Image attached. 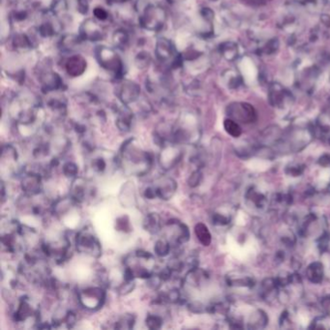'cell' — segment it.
<instances>
[{
  "label": "cell",
  "mask_w": 330,
  "mask_h": 330,
  "mask_svg": "<svg viewBox=\"0 0 330 330\" xmlns=\"http://www.w3.org/2000/svg\"><path fill=\"white\" fill-rule=\"evenodd\" d=\"M167 20L166 10L160 5L148 4L139 16V24L148 31L161 30Z\"/></svg>",
  "instance_id": "1"
},
{
  "label": "cell",
  "mask_w": 330,
  "mask_h": 330,
  "mask_svg": "<svg viewBox=\"0 0 330 330\" xmlns=\"http://www.w3.org/2000/svg\"><path fill=\"white\" fill-rule=\"evenodd\" d=\"M95 58L103 69L112 72L116 77H122L123 62L114 48L98 46L95 49Z\"/></svg>",
  "instance_id": "2"
},
{
  "label": "cell",
  "mask_w": 330,
  "mask_h": 330,
  "mask_svg": "<svg viewBox=\"0 0 330 330\" xmlns=\"http://www.w3.org/2000/svg\"><path fill=\"white\" fill-rule=\"evenodd\" d=\"M76 245L78 252L92 257H99L101 254V245L97 237L90 232L82 231L77 234Z\"/></svg>",
  "instance_id": "3"
},
{
  "label": "cell",
  "mask_w": 330,
  "mask_h": 330,
  "mask_svg": "<svg viewBox=\"0 0 330 330\" xmlns=\"http://www.w3.org/2000/svg\"><path fill=\"white\" fill-rule=\"evenodd\" d=\"M116 93L119 101L124 106H127L136 102L139 98L140 87L136 82L133 80L123 79L117 85Z\"/></svg>",
  "instance_id": "4"
},
{
  "label": "cell",
  "mask_w": 330,
  "mask_h": 330,
  "mask_svg": "<svg viewBox=\"0 0 330 330\" xmlns=\"http://www.w3.org/2000/svg\"><path fill=\"white\" fill-rule=\"evenodd\" d=\"M228 115L233 118L241 122H253L257 119L255 109L247 103H233L227 109Z\"/></svg>",
  "instance_id": "5"
},
{
  "label": "cell",
  "mask_w": 330,
  "mask_h": 330,
  "mask_svg": "<svg viewBox=\"0 0 330 330\" xmlns=\"http://www.w3.org/2000/svg\"><path fill=\"white\" fill-rule=\"evenodd\" d=\"M80 38L84 41L97 42L102 41L105 37V30L95 19H86L79 26Z\"/></svg>",
  "instance_id": "6"
},
{
  "label": "cell",
  "mask_w": 330,
  "mask_h": 330,
  "mask_svg": "<svg viewBox=\"0 0 330 330\" xmlns=\"http://www.w3.org/2000/svg\"><path fill=\"white\" fill-rule=\"evenodd\" d=\"M80 303L87 309L95 310L102 306L105 300V292L100 288H87L82 290L79 294Z\"/></svg>",
  "instance_id": "7"
},
{
  "label": "cell",
  "mask_w": 330,
  "mask_h": 330,
  "mask_svg": "<svg viewBox=\"0 0 330 330\" xmlns=\"http://www.w3.org/2000/svg\"><path fill=\"white\" fill-rule=\"evenodd\" d=\"M155 56L161 62H166L170 59L174 60L177 55H175V48L173 42L168 38L160 37L156 42Z\"/></svg>",
  "instance_id": "8"
},
{
  "label": "cell",
  "mask_w": 330,
  "mask_h": 330,
  "mask_svg": "<svg viewBox=\"0 0 330 330\" xmlns=\"http://www.w3.org/2000/svg\"><path fill=\"white\" fill-rule=\"evenodd\" d=\"M87 68V62L84 58L79 55L70 57L65 62L67 74L72 78L80 77Z\"/></svg>",
  "instance_id": "9"
},
{
  "label": "cell",
  "mask_w": 330,
  "mask_h": 330,
  "mask_svg": "<svg viewBox=\"0 0 330 330\" xmlns=\"http://www.w3.org/2000/svg\"><path fill=\"white\" fill-rule=\"evenodd\" d=\"M157 198L169 199L174 196L176 190V183L172 178H162L154 185Z\"/></svg>",
  "instance_id": "10"
},
{
  "label": "cell",
  "mask_w": 330,
  "mask_h": 330,
  "mask_svg": "<svg viewBox=\"0 0 330 330\" xmlns=\"http://www.w3.org/2000/svg\"><path fill=\"white\" fill-rule=\"evenodd\" d=\"M40 81L42 83L43 89L47 92L58 90L62 85L61 78L57 73H54L52 71H47L43 73L40 77Z\"/></svg>",
  "instance_id": "11"
},
{
  "label": "cell",
  "mask_w": 330,
  "mask_h": 330,
  "mask_svg": "<svg viewBox=\"0 0 330 330\" xmlns=\"http://www.w3.org/2000/svg\"><path fill=\"white\" fill-rule=\"evenodd\" d=\"M22 189L29 195H36L41 189V178L38 175L30 174L27 175L21 183Z\"/></svg>",
  "instance_id": "12"
},
{
  "label": "cell",
  "mask_w": 330,
  "mask_h": 330,
  "mask_svg": "<svg viewBox=\"0 0 330 330\" xmlns=\"http://www.w3.org/2000/svg\"><path fill=\"white\" fill-rule=\"evenodd\" d=\"M306 275L312 283H321L324 278V265L321 263H313L310 264L307 268Z\"/></svg>",
  "instance_id": "13"
},
{
  "label": "cell",
  "mask_w": 330,
  "mask_h": 330,
  "mask_svg": "<svg viewBox=\"0 0 330 330\" xmlns=\"http://www.w3.org/2000/svg\"><path fill=\"white\" fill-rule=\"evenodd\" d=\"M143 227L145 231L150 233H157L161 229V218L157 213H150L148 214L144 221Z\"/></svg>",
  "instance_id": "14"
},
{
  "label": "cell",
  "mask_w": 330,
  "mask_h": 330,
  "mask_svg": "<svg viewBox=\"0 0 330 330\" xmlns=\"http://www.w3.org/2000/svg\"><path fill=\"white\" fill-rule=\"evenodd\" d=\"M220 53L229 61H233L237 58V45L233 42H225L220 45Z\"/></svg>",
  "instance_id": "15"
},
{
  "label": "cell",
  "mask_w": 330,
  "mask_h": 330,
  "mask_svg": "<svg viewBox=\"0 0 330 330\" xmlns=\"http://www.w3.org/2000/svg\"><path fill=\"white\" fill-rule=\"evenodd\" d=\"M132 123V113L128 109L122 110L116 119V125L121 131H129Z\"/></svg>",
  "instance_id": "16"
},
{
  "label": "cell",
  "mask_w": 330,
  "mask_h": 330,
  "mask_svg": "<svg viewBox=\"0 0 330 330\" xmlns=\"http://www.w3.org/2000/svg\"><path fill=\"white\" fill-rule=\"evenodd\" d=\"M195 233L196 236L198 239V241L203 245V246H209L211 243V234L207 227L202 224L198 223L195 227Z\"/></svg>",
  "instance_id": "17"
},
{
  "label": "cell",
  "mask_w": 330,
  "mask_h": 330,
  "mask_svg": "<svg viewBox=\"0 0 330 330\" xmlns=\"http://www.w3.org/2000/svg\"><path fill=\"white\" fill-rule=\"evenodd\" d=\"M114 46L117 49H125L129 43V34L124 29H118L115 31L113 35Z\"/></svg>",
  "instance_id": "18"
},
{
  "label": "cell",
  "mask_w": 330,
  "mask_h": 330,
  "mask_svg": "<svg viewBox=\"0 0 330 330\" xmlns=\"http://www.w3.org/2000/svg\"><path fill=\"white\" fill-rule=\"evenodd\" d=\"M81 38L78 35L75 34H67L62 39H61V46L62 49L66 51H72L75 50L77 47H78L79 43L81 42Z\"/></svg>",
  "instance_id": "19"
},
{
  "label": "cell",
  "mask_w": 330,
  "mask_h": 330,
  "mask_svg": "<svg viewBox=\"0 0 330 330\" xmlns=\"http://www.w3.org/2000/svg\"><path fill=\"white\" fill-rule=\"evenodd\" d=\"M14 47L19 51H27L32 47V42L25 34H17L13 40Z\"/></svg>",
  "instance_id": "20"
},
{
  "label": "cell",
  "mask_w": 330,
  "mask_h": 330,
  "mask_svg": "<svg viewBox=\"0 0 330 330\" xmlns=\"http://www.w3.org/2000/svg\"><path fill=\"white\" fill-rule=\"evenodd\" d=\"M171 251V245L168 240L162 238L156 241L154 246V252L159 257H166Z\"/></svg>",
  "instance_id": "21"
},
{
  "label": "cell",
  "mask_w": 330,
  "mask_h": 330,
  "mask_svg": "<svg viewBox=\"0 0 330 330\" xmlns=\"http://www.w3.org/2000/svg\"><path fill=\"white\" fill-rule=\"evenodd\" d=\"M224 128L226 132L233 137H238L242 133L240 126L233 119L231 118H228L224 121Z\"/></svg>",
  "instance_id": "22"
},
{
  "label": "cell",
  "mask_w": 330,
  "mask_h": 330,
  "mask_svg": "<svg viewBox=\"0 0 330 330\" xmlns=\"http://www.w3.org/2000/svg\"><path fill=\"white\" fill-rule=\"evenodd\" d=\"M150 62H151V57L146 52H139L135 58L136 66L141 70L148 68Z\"/></svg>",
  "instance_id": "23"
},
{
  "label": "cell",
  "mask_w": 330,
  "mask_h": 330,
  "mask_svg": "<svg viewBox=\"0 0 330 330\" xmlns=\"http://www.w3.org/2000/svg\"><path fill=\"white\" fill-rule=\"evenodd\" d=\"M38 32L42 37L54 36L57 32L56 25L52 21H46L40 25V27L38 28Z\"/></svg>",
  "instance_id": "24"
},
{
  "label": "cell",
  "mask_w": 330,
  "mask_h": 330,
  "mask_svg": "<svg viewBox=\"0 0 330 330\" xmlns=\"http://www.w3.org/2000/svg\"><path fill=\"white\" fill-rule=\"evenodd\" d=\"M162 319L158 316L155 315H149L147 316L146 320H145V324L146 327L150 330H159L162 327Z\"/></svg>",
  "instance_id": "25"
},
{
  "label": "cell",
  "mask_w": 330,
  "mask_h": 330,
  "mask_svg": "<svg viewBox=\"0 0 330 330\" xmlns=\"http://www.w3.org/2000/svg\"><path fill=\"white\" fill-rule=\"evenodd\" d=\"M78 169L76 164L72 162H68L63 166V174L67 177H75L77 176Z\"/></svg>",
  "instance_id": "26"
},
{
  "label": "cell",
  "mask_w": 330,
  "mask_h": 330,
  "mask_svg": "<svg viewBox=\"0 0 330 330\" xmlns=\"http://www.w3.org/2000/svg\"><path fill=\"white\" fill-rule=\"evenodd\" d=\"M106 168H107V163L104 160V158L98 157L92 161V169L94 172L101 174L106 170Z\"/></svg>",
  "instance_id": "27"
},
{
  "label": "cell",
  "mask_w": 330,
  "mask_h": 330,
  "mask_svg": "<svg viewBox=\"0 0 330 330\" xmlns=\"http://www.w3.org/2000/svg\"><path fill=\"white\" fill-rule=\"evenodd\" d=\"M93 15L98 20H106L109 18V13L103 7H96L93 10Z\"/></svg>",
  "instance_id": "28"
},
{
  "label": "cell",
  "mask_w": 330,
  "mask_h": 330,
  "mask_svg": "<svg viewBox=\"0 0 330 330\" xmlns=\"http://www.w3.org/2000/svg\"><path fill=\"white\" fill-rule=\"evenodd\" d=\"M279 48V43L277 41V39H273L270 42L267 43V45L265 46L264 49V52L267 55H271L273 53H275Z\"/></svg>",
  "instance_id": "29"
},
{
  "label": "cell",
  "mask_w": 330,
  "mask_h": 330,
  "mask_svg": "<svg viewBox=\"0 0 330 330\" xmlns=\"http://www.w3.org/2000/svg\"><path fill=\"white\" fill-rule=\"evenodd\" d=\"M200 15L207 21H211L214 19V12L210 8H202L200 10Z\"/></svg>",
  "instance_id": "30"
},
{
  "label": "cell",
  "mask_w": 330,
  "mask_h": 330,
  "mask_svg": "<svg viewBox=\"0 0 330 330\" xmlns=\"http://www.w3.org/2000/svg\"><path fill=\"white\" fill-rule=\"evenodd\" d=\"M200 179H201V174L199 172H195L189 178V185L191 187H196L198 186L200 182Z\"/></svg>",
  "instance_id": "31"
},
{
  "label": "cell",
  "mask_w": 330,
  "mask_h": 330,
  "mask_svg": "<svg viewBox=\"0 0 330 330\" xmlns=\"http://www.w3.org/2000/svg\"><path fill=\"white\" fill-rule=\"evenodd\" d=\"M88 8H89V4H88L87 0H78V11L80 14H82V15L87 14Z\"/></svg>",
  "instance_id": "32"
},
{
  "label": "cell",
  "mask_w": 330,
  "mask_h": 330,
  "mask_svg": "<svg viewBox=\"0 0 330 330\" xmlns=\"http://www.w3.org/2000/svg\"><path fill=\"white\" fill-rule=\"evenodd\" d=\"M213 220H214V223L217 224V225H226L229 222V220L226 217H224L220 214H215Z\"/></svg>",
  "instance_id": "33"
},
{
  "label": "cell",
  "mask_w": 330,
  "mask_h": 330,
  "mask_svg": "<svg viewBox=\"0 0 330 330\" xmlns=\"http://www.w3.org/2000/svg\"><path fill=\"white\" fill-rule=\"evenodd\" d=\"M321 241H322V242L320 243V247H322V250H326L327 247H328V243H329V237H328V235H327V234L324 235V236L322 237Z\"/></svg>",
  "instance_id": "34"
},
{
  "label": "cell",
  "mask_w": 330,
  "mask_h": 330,
  "mask_svg": "<svg viewBox=\"0 0 330 330\" xmlns=\"http://www.w3.org/2000/svg\"><path fill=\"white\" fill-rule=\"evenodd\" d=\"M330 163V157L328 156V155H325L323 156L321 159H320V164L323 165V166H328Z\"/></svg>",
  "instance_id": "35"
},
{
  "label": "cell",
  "mask_w": 330,
  "mask_h": 330,
  "mask_svg": "<svg viewBox=\"0 0 330 330\" xmlns=\"http://www.w3.org/2000/svg\"><path fill=\"white\" fill-rule=\"evenodd\" d=\"M193 55V51H189L187 54H186V56H185V58H188L190 56H192ZM194 55H199L198 53H197L196 51H195V53H194ZM198 56H196V57H192V59H195V58H198Z\"/></svg>",
  "instance_id": "36"
},
{
  "label": "cell",
  "mask_w": 330,
  "mask_h": 330,
  "mask_svg": "<svg viewBox=\"0 0 330 330\" xmlns=\"http://www.w3.org/2000/svg\"><path fill=\"white\" fill-rule=\"evenodd\" d=\"M213 1H215V0H213Z\"/></svg>",
  "instance_id": "37"
}]
</instances>
